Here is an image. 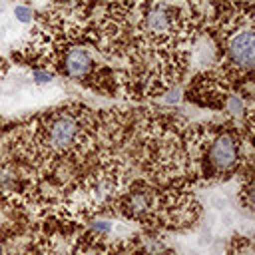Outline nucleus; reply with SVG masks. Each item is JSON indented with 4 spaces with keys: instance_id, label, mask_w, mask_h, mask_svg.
<instances>
[{
    "instance_id": "obj_1",
    "label": "nucleus",
    "mask_w": 255,
    "mask_h": 255,
    "mask_svg": "<svg viewBox=\"0 0 255 255\" xmlns=\"http://www.w3.org/2000/svg\"><path fill=\"white\" fill-rule=\"evenodd\" d=\"M82 135V120L74 112H60L48 120L44 141L52 151H68L72 149Z\"/></svg>"
},
{
    "instance_id": "obj_2",
    "label": "nucleus",
    "mask_w": 255,
    "mask_h": 255,
    "mask_svg": "<svg viewBox=\"0 0 255 255\" xmlns=\"http://www.w3.org/2000/svg\"><path fill=\"white\" fill-rule=\"evenodd\" d=\"M179 8L169 2H157L145 10L143 16V32L153 38L169 36L179 22Z\"/></svg>"
},
{
    "instance_id": "obj_3",
    "label": "nucleus",
    "mask_w": 255,
    "mask_h": 255,
    "mask_svg": "<svg viewBox=\"0 0 255 255\" xmlns=\"http://www.w3.org/2000/svg\"><path fill=\"white\" fill-rule=\"evenodd\" d=\"M227 54L235 66L241 70H251L253 66V32L251 26L239 28L227 42Z\"/></svg>"
},
{
    "instance_id": "obj_4",
    "label": "nucleus",
    "mask_w": 255,
    "mask_h": 255,
    "mask_svg": "<svg viewBox=\"0 0 255 255\" xmlns=\"http://www.w3.org/2000/svg\"><path fill=\"white\" fill-rule=\"evenodd\" d=\"M209 163L217 169V171H229L235 163H237V157H239V151H237V141L227 135V133H221L217 135L211 145H209Z\"/></svg>"
},
{
    "instance_id": "obj_5",
    "label": "nucleus",
    "mask_w": 255,
    "mask_h": 255,
    "mask_svg": "<svg viewBox=\"0 0 255 255\" xmlns=\"http://www.w3.org/2000/svg\"><path fill=\"white\" fill-rule=\"evenodd\" d=\"M94 68V60L90 56L88 50L84 48H70L64 56V70L70 78H84L90 74V70Z\"/></svg>"
},
{
    "instance_id": "obj_6",
    "label": "nucleus",
    "mask_w": 255,
    "mask_h": 255,
    "mask_svg": "<svg viewBox=\"0 0 255 255\" xmlns=\"http://www.w3.org/2000/svg\"><path fill=\"white\" fill-rule=\"evenodd\" d=\"M155 201L157 197L151 189L139 187V189H133L126 199V211L131 215H145L155 207Z\"/></svg>"
},
{
    "instance_id": "obj_7",
    "label": "nucleus",
    "mask_w": 255,
    "mask_h": 255,
    "mask_svg": "<svg viewBox=\"0 0 255 255\" xmlns=\"http://www.w3.org/2000/svg\"><path fill=\"white\" fill-rule=\"evenodd\" d=\"M14 18H16L18 22H22V24H28V22H32V10H30L28 6L20 4V6L14 8Z\"/></svg>"
},
{
    "instance_id": "obj_8",
    "label": "nucleus",
    "mask_w": 255,
    "mask_h": 255,
    "mask_svg": "<svg viewBox=\"0 0 255 255\" xmlns=\"http://www.w3.org/2000/svg\"><path fill=\"white\" fill-rule=\"evenodd\" d=\"M227 110H229L231 114H235V116H241V114L245 112V106H243L241 96H231V98L227 100Z\"/></svg>"
},
{
    "instance_id": "obj_9",
    "label": "nucleus",
    "mask_w": 255,
    "mask_h": 255,
    "mask_svg": "<svg viewBox=\"0 0 255 255\" xmlns=\"http://www.w3.org/2000/svg\"><path fill=\"white\" fill-rule=\"evenodd\" d=\"M54 80V74H50L48 70H34L32 72V82L34 84H50Z\"/></svg>"
}]
</instances>
